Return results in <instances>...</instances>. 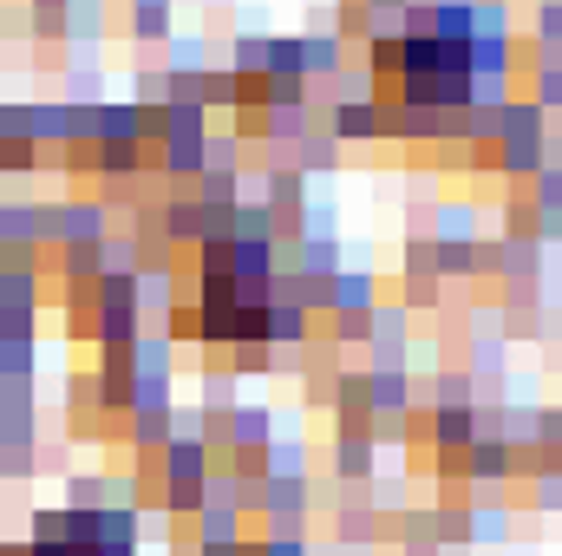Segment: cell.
Masks as SVG:
<instances>
[{"instance_id": "6da1fadb", "label": "cell", "mask_w": 562, "mask_h": 556, "mask_svg": "<svg viewBox=\"0 0 562 556\" xmlns=\"http://www.w3.org/2000/svg\"><path fill=\"white\" fill-rule=\"evenodd\" d=\"M269 445H276V413H269V407H229L223 458H229V452H269Z\"/></svg>"}, {"instance_id": "7a4b0ae2", "label": "cell", "mask_w": 562, "mask_h": 556, "mask_svg": "<svg viewBox=\"0 0 562 556\" xmlns=\"http://www.w3.org/2000/svg\"><path fill=\"white\" fill-rule=\"evenodd\" d=\"M425 438H431V452H464L471 438H477V407H425Z\"/></svg>"}, {"instance_id": "3957f363", "label": "cell", "mask_w": 562, "mask_h": 556, "mask_svg": "<svg viewBox=\"0 0 562 556\" xmlns=\"http://www.w3.org/2000/svg\"><path fill=\"white\" fill-rule=\"evenodd\" d=\"M464 485H510V445L504 438H471L464 445Z\"/></svg>"}, {"instance_id": "277c9868", "label": "cell", "mask_w": 562, "mask_h": 556, "mask_svg": "<svg viewBox=\"0 0 562 556\" xmlns=\"http://www.w3.org/2000/svg\"><path fill=\"white\" fill-rule=\"evenodd\" d=\"M373 458H380V445H373L367 432H340V438H334V478H347V485H367V478L380 471Z\"/></svg>"}, {"instance_id": "5b68a950", "label": "cell", "mask_w": 562, "mask_h": 556, "mask_svg": "<svg viewBox=\"0 0 562 556\" xmlns=\"http://www.w3.org/2000/svg\"><path fill=\"white\" fill-rule=\"evenodd\" d=\"M196 544H210V551L243 544V511H229V504H203V511H196Z\"/></svg>"}, {"instance_id": "8992f818", "label": "cell", "mask_w": 562, "mask_h": 556, "mask_svg": "<svg viewBox=\"0 0 562 556\" xmlns=\"http://www.w3.org/2000/svg\"><path fill=\"white\" fill-rule=\"evenodd\" d=\"M510 518L517 511H504V504H477L471 511V544H510Z\"/></svg>"}, {"instance_id": "52a82bcc", "label": "cell", "mask_w": 562, "mask_h": 556, "mask_svg": "<svg viewBox=\"0 0 562 556\" xmlns=\"http://www.w3.org/2000/svg\"><path fill=\"white\" fill-rule=\"evenodd\" d=\"M262 465H269V478H307V445L301 438H276L262 452Z\"/></svg>"}, {"instance_id": "ba28073f", "label": "cell", "mask_w": 562, "mask_h": 556, "mask_svg": "<svg viewBox=\"0 0 562 556\" xmlns=\"http://www.w3.org/2000/svg\"><path fill=\"white\" fill-rule=\"evenodd\" d=\"M334 132H340V138H373V132H380V112H373L367 99H347V105L334 112Z\"/></svg>"}, {"instance_id": "9c48e42d", "label": "cell", "mask_w": 562, "mask_h": 556, "mask_svg": "<svg viewBox=\"0 0 562 556\" xmlns=\"http://www.w3.org/2000/svg\"><path fill=\"white\" fill-rule=\"evenodd\" d=\"M530 504H537V518H557V511H562V471L530 478Z\"/></svg>"}]
</instances>
